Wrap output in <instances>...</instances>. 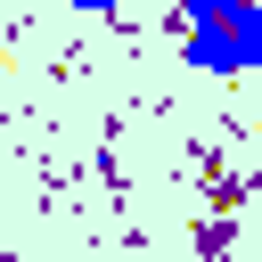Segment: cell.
I'll return each instance as SVG.
<instances>
[{
  "instance_id": "cell-1",
  "label": "cell",
  "mask_w": 262,
  "mask_h": 262,
  "mask_svg": "<svg viewBox=\"0 0 262 262\" xmlns=\"http://www.w3.org/2000/svg\"><path fill=\"white\" fill-rule=\"evenodd\" d=\"M172 33H180L188 66H205V74L262 66V8H246V0H188V8H172Z\"/></svg>"
}]
</instances>
